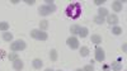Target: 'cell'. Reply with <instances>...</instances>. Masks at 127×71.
Here are the masks:
<instances>
[{
  "mask_svg": "<svg viewBox=\"0 0 127 71\" xmlns=\"http://www.w3.org/2000/svg\"><path fill=\"white\" fill-rule=\"evenodd\" d=\"M45 71H54V70H52V69H46Z\"/></svg>",
  "mask_w": 127,
  "mask_h": 71,
  "instance_id": "cell-30",
  "label": "cell"
},
{
  "mask_svg": "<svg viewBox=\"0 0 127 71\" xmlns=\"http://www.w3.org/2000/svg\"><path fill=\"white\" fill-rule=\"evenodd\" d=\"M9 29V23L8 22H0V30L1 32H6Z\"/></svg>",
  "mask_w": 127,
  "mask_h": 71,
  "instance_id": "cell-18",
  "label": "cell"
},
{
  "mask_svg": "<svg viewBox=\"0 0 127 71\" xmlns=\"http://www.w3.org/2000/svg\"><path fill=\"white\" fill-rule=\"evenodd\" d=\"M103 70H104V71H108V70H109V66H107V65H105V66L103 67Z\"/></svg>",
  "mask_w": 127,
  "mask_h": 71,
  "instance_id": "cell-29",
  "label": "cell"
},
{
  "mask_svg": "<svg viewBox=\"0 0 127 71\" xmlns=\"http://www.w3.org/2000/svg\"><path fill=\"white\" fill-rule=\"evenodd\" d=\"M112 69L114 70V71H121L122 70V64L121 62H118V61H114V62H112Z\"/></svg>",
  "mask_w": 127,
  "mask_h": 71,
  "instance_id": "cell-14",
  "label": "cell"
},
{
  "mask_svg": "<svg viewBox=\"0 0 127 71\" xmlns=\"http://www.w3.org/2000/svg\"><path fill=\"white\" fill-rule=\"evenodd\" d=\"M3 39L6 41V42H12V41H13V34L10 32H4L3 33Z\"/></svg>",
  "mask_w": 127,
  "mask_h": 71,
  "instance_id": "cell-13",
  "label": "cell"
},
{
  "mask_svg": "<svg viewBox=\"0 0 127 71\" xmlns=\"http://www.w3.org/2000/svg\"><path fill=\"white\" fill-rule=\"evenodd\" d=\"M78 30H79V25H78V24H74V25H71V28H70V32H71V34H78Z\"/></svg>",
  "mask_w": 127,
  "mask_h": 71,
  "instance_id": "cell-23",
  "label": "cell"
},
{
  "mask_svg": "<svg viewBox=\"0 0 127 71\" xmlns=\"http://www.w3.org/2000/svg\"><path fill=\"white\" fill-rule=\"evenodd\" d=\"M107 23H109L111 25L112 24H117L118 23V17L116 14H108L107 17Z\"/></svg>",
  "mask_w": 127,
  "mask_h": 71,
  "instance_id": "cell-7",
  "label": "cell"
},
{
  "mask_svg": "<svg viewBox=\"0 0 127 71\" xmlns=\"http://www.w3.org/2000/svg\"><path fill=\"white\" fill-rule=\"evenodd\" d=\"M24 1H26L28 5H33V4H34V0H24Z\"/></svg>",
  "mask_w": 127,
  "mask_h": 71,
  "instance_id": "cell-27",
  "label": "cell"
},
{
  "mask_svg": "<svg viewBox=\"0 0 127 71\" xmlns=\"http://www.w3.org/2000/svg\"><path fill=\"white\" fill-rule=\"evenodd\" d=\"M75 71H83V70H81V69H78V70H75Z\"/></svg>",
  "mask_w": 127,
  "mask_h": 71,
  "instance_id": "cell-31",
  "label": "cell"
},
{
  "mask_svg": "<svg viewBox=\"0 0 127 71\" xmlns=\"http://www.w3.org/2000/svg\"><path fill=\"white\" fill-rule=\"evenodd\" d=\"M94 22L97 23V24H103L105 20H104V18H102V17H99V15H97V17H94Z\"/></svg>",
  "mask_w": 127,
  "mask_h": 71,
  "instance_id": "cell-22",
  "label": "cell"
},
{
  "mask_svg": "<svg viewBox=\"0 0 127 71\" xmlns=\"http://www.w3.org/2000/svg\"><path fill=\"white\" fill-rule=\"evenodd\" d=\"M80 12H81V8H80V4L79 3H74L71 5L67 6L66 9V15L67 17H71V18H78L80 15Z\"/></svg>",
  "mask_w": 127,
  "mask_h": 71,
  "instance_id": "cell-2",
  "label": "cell"
},
{
  "mask_svg": "<svg viewBox=\"0 0 127 71\" xmlns=\"http://www.w3.org/2000/svg\"><path fill=\"white\" fill-rule=\"evenodd\" d=\"M31 37L36 38V39H39V41H46L47 39V33L43 32V30H41V29H33L31 32Z\"/></svg>",
  "mask_w": 127,
  "mask_h": 71,
  "instance_id": "cell-3",
  "label": "cell"
},
{
  "mask_svg": "<svg viewBox=\"0 0 127 71\" xmlns=\"http://www.w3.org/2000/svg\"><path fill=\"white\" fill-rule=\"evenodd\" d=\"M88 28H85V27H79V30H78V34L81 37V38H85L87 36H88Z\"/></svg>",
  "mask_w": 127,
  "mask_h": 71,
  "instance_id": "cell-8",
  "label": "cell"
},
{
  "mask_svg": "<svg viewBox=\"0 0 127 71\" xmlns=\"http://www.w3.org/2000/svg\"><path fill=\"white\" fill-rule=\"evenodd\" d=\"M112 33L116 34V36L121 34V33H122V28H120V27H113V28H112Z\"/></svg>",
  "mask_w": 127,
  "mask_h": 71,
  "instance_id": "cell-21",
  "label": "cell"
},
{
  "mask_svg": "<svg viewBox=\"0 0 127 71\" xmlns=\"http://www.w3.org/2000/svg\"><path fill=\"white\" fill-rule=\"evenodd\" d=\"M8 58L10 60V62H14V61L19 60V57H18V53H17V52H10V53L8 55Z\"/></svg>",
  "mask_w": 127,
  "mask_h": 71,
  "instance_id": "cell-16",
  "label": "cell"
},
{
  "mask_svg": "<svg viewBox=\"0 0 127 71\" xmlns=\"http://www.w3.org/2000/svg\"><path fill=\"white\" fill-rule=\"evenodd\" d=\"M45 1H46V5H42V6L38 8V13L43 17L50 15L51 13H54L56 10V5L54 4L52 0H45Z\"/></svg>",
  "mask_w": 127,
  "mask_h": 71,
  "instance_id": "cell-1",
  "label": "cell"
},
{
  "mask_svg": "<svg viewBox=\"0 0 127 71\" xmlns=\"http://www.w3.org/2000/svg\"><path fill=\"white\" fill-rule=\"evenodd\" d=\"M59 71H61V70H59Z\"/></svg>",
  "mask_w": 127,
  "mask_h": 71,
  "instance_id": "cell-32",
  "label": "cell"
},
{
  "mask_svg": "<svg viewBox=\"0 0 127 71\" xmlns=\"http://www.w3.org/2000/svg\"><path fill=\"white\" fill-rule=\"evenodd\" d=\"M108 10L105 9V8H99V10H98V15L99 17H102V18H104V17H108Z\"/></svg>",
  "mask_w": 127,
  "mask_h": 71,
  "instance_id": "cell-15",
  "label": "cell"
},
{
  "mask_svg": "<svg viewBox=\"0 0 127 71\" xmlns=\"http://www.w3.org/2000/svg\"><path fill=\"white\" fill-rule=\"evenodd\" d=\"M94 3H95V5H98V6H99V5H102V4H104L105 1H104V0H95V1H94Z\"/></svg>",
  "mask_w": 127,
  "mask_h": 71,
  "instance_id": "cell-25",
  "label": "cell"
},
{
  "mask_svg": "<svg viewBox=\"0 0 127 71\" xmlns=\"http://www.w3.org/2000/svg\"><path fill=\"white\" fill-rule=\"evenodd\" d=\"M83 71H94V66L93 65H87V66H84Z\"/></svg>",
  "mask_w": 127,
  "mask_h": 71,
  "instance_id": "cell-24",
  "label": "cell"
},
{
  "mask_svg": "<svg viewBox=\"0 0 127 71\" xmlns=\"http://www.w3.org/2000/svg\"><path fill=\"white\" fill-rule=\"evenodd\" d=\"M5 57V51H3V49H0V60H3Z\"/></svg>",
  "mask_w": 127,
  "mask_h": 71,
  "instance_id": "cell-26",
  "label": "cell"
},
{
  "mask_svg": "<svg viewBox=\"0 0 127 71\" xmlns=\"http://www.w3.org/2000/svg\"><path fill=\"white\" fill-rule=\"evenodd\" d=\"M23 62H22V61H20V60H17V61H14V62H13V67H14V70H18V71H20V70H22L23 69Z\"/></svg>",
  "mask_w": 127,
  "mask_h": 71,
  "instance_id": "cell-10",
  "label": "cell"
},
{
  "mask_svg": "<svg viewBox=\"0 0 127 71\" xmlns=\"http://www.w3.org/2000/svg\"><path fill=\"white\" fill-rule=\"evenodd\" d=\"M32 65H33L34 69H41L42 66H43V62H42V60H39V58H34Z\"/></svg>",
  "mask_w": 127,
  "mask_h": 71,
  "instance_id": "cell-11",
  "label": "cell"
},
{
  "mask_svg": "<svg viewBox=\"0 0 127 71\" xmlns=\"http://www.w3.org/2000/svg\"><path fill=\"white\" fill-rule=\"evenodd\" d=\"M104 58H105L104 51L100 47H97V48H95V60H97L98 62H103Z\"/></svg>",
  "mask_w": 127,
  "mask_h": 71,
  "instance_id": "cell-6",
  "label": "cell"
},
{
  "mask_svg": "<svg viewBox=\"0 0 127 71\" xmlns=\"http://www.w3.org/2000/svg\"><path fill=\"white\" fill-rule=\"evenodd\" d=\"M50 58H51L52 61H56V60H57V51H56V49H51Z\"/></svg>",
  "mask_w": 127,
  "mask_h": 71,
  "instance_id": "cell-20",
  "label": "cell"
},
{
  "mask_svg": "<svg viewBox=\"0 0 127 71\" xmlns=\"http://www.w3.org/2000/svg\"><path fill=\"white\" fill-rule=\"evenodd\" d=\"M80 55L83 56V57H87L88 55H89V48L88 47H81V49H80Z\"/></svg>",
  "mask_w": 127,
  "mask_h": 71,
  "instance_id": "cell-19",
  "label": "cell"
},
{
  "mask_svg": "<svg viewBox=\"0 0 127 71\" xmlns=\"http://www.w3.org/2000/svg\"><path fill=\"white\" fill-rule=\"evenodd\" d=\"M48 28V20H41L39 22V29L41 30H46Z\"/></svg>",
  "mask_w": 127,
  "mask_h": 71,
  "instance_id": "cell-17",
  "label": "cell"
},
{
  "mask_svg": "<svg viewBox=\"0 0 127 71\" xmlns=\"http://www.w3.org/2000/svg\"><path fill=\"white\" fill-rule=\"evenodd\" d=\"M66 43H67V46H69L71 49H76V48H79V41H78L76 37H70V38H67Z\"/></svg>",
  "mask_w": 127,
  "mask_h": 71,
  "instance_id": "cell-5",
  "label": "cell"
},
{
  "mask_svg": "<svg viewBox=\"0 0 127 71\" xmlns=\"http://www.w3.org/2000/svg\"><path fill=\"white\" fill-rule=\"evenodd\" d=\"M26 42L22 39H18V41H14V42H12V45H10V48H12L13 52H17V51H23L26 48Z\"/></svg>",
  "mask_w": 127,
  "mask_h": 71,
  "instance_id": "cell-4",
  "label": "cell"
},
{
  "mask_svg": "<svg viewBox=\"0 0 127 71\" xmlns=\"http://www.w3.org/2000/svg\"><path fill=\"white\" fill-rule=\"evenodd\" d=\"M90 41H92L93 43H95V45H99V43L102 42V37L98 36V34H93L92 38H90Z\"/></svg>",
  "mask_w": 127,
  "mask_h": 71,
  "instance_id": "cell-12",
  "label": "cell"
},
{
  "mask_svg": "<svg viewBox=\"0 0 127 71\" xmlns=\"http://www.w3.org/2000/svg\"><path fill=\"white\" fill-rule=\"evenodd\" d=\"M122 51H123V52H126V51H127V45H126V43H123V46H122Z\"/></svg>",
  "mask_w": 127,
  "mask_h": 71,
  "instance_id": "cell-28",
  "label": "cell"
},
{
  "mask_svg": "<svg viewBox=\"0 0 127 71\" xmlns=\"http://www.w3.org/2000/svg\"><path fill=\"white\" fill-rule=\"evenodd\" d=\"M112 9L114 12H121L122 10V1H114L112 4Z\"/></svg>",
  "mask_w": 127,
  "mask_h": 71,
  "instance_id": "cell-9",
  "label": "cell"
}]
</instances>
